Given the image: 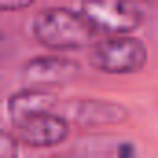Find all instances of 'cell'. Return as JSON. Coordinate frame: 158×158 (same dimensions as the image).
Instances as JSON below:
<instances>
[{"instance_id": "1", "label": "cell", "mask_w": 158, "mask_h": 158, "mask_svg": "<svg viewBox=\"0 0 158 158\" xmlns=\"http://www.w3.org/2000/svg\"><path fill=\"white\" fill-rule=\"evenodd\" d=\"M30 37L37 40L44 52H81L96 40V30L81 15V7H40L30 19Z\"/></svg>"}, {"instance_id": "2", "label": "cell", "mask_w": 158, "mask_h": 158, "mask_svg": "<svg viewBox=\"0 0 158 158\" xmlns=\"http://www.w3.org/2000/svg\"><path fill=\"white\" fill-rule=\"evenodd\" d=\"M88 63L99 74L132 77L147 66V44L136 33H96V40L88 44Z\"/></svg>"}, {"instance_id": "3", "label": "cell", "mask_w": 158, "mask_h": 158, "mask_svg": "<svg viewBox=\"0 0 158 158\" xmlns=\"http://www.w3.org/2000/svg\"><path fill=\"white\" fill-rule=\"evenodd\" d=\"M59 110L74 129H85V132H107L129 121V107L118 99H103V96H74Z\"/></svg>"}, {"instance_id": "4", "label": "cell", "mask_w": 158, "mask_h": 158, "mask_svg": "<svg viewBox=\"0 0 158 158\" xmlns=\"http://www.w3.org/2000/svg\"><path fill=\"white\" fill-rule=\"evenodd\" d=\"M7 129H11V132L19 136V143H22V147H30V151L63 147V143L70 140V132H74V125L63 118V110H55V107L37 110V114L15 121V125H7Z\"/></svg>"}, {"instance_id": "5", "label": "cell", "mask_w": 158, "mask_h": 158, "mask_svg": "<svg viewBox=\"0 0 158 158\" xmlns=\"http://www.w3.org/2000/svg\"><path fill=\"white\" fill-rule=\"evenodd\" d=\"M81 15L96 33H136L143 26L140 0H81Z\"/></svg>"}, {"instance_id": "6", "label": "cell", "mask_w": 158, "mask_h": 158, "mask_svg": "<svg viewBox=\"0 0 158 158\" xmlns=\"http://www.w3.org/2000/svg\"><path fill=\"white\" fill-rule=\"evenodd\" d=\"M74 74H77V63L70 59V52H44V55H33V59H26L22 70H19L22 85L48 88V92L63 88Z\"/></svg>"}, {"instance_id": "7", "label": "cell", "mask_w": 158, "mask_h": 158, "mask_svg": "<svg viewBox=\"0 0 158 158\" xmlns=\"http://www.w3.org/2000/svg\"><path fill=\"white\" fill-rule=\"evenodd\" d=\"M52 103H55V99H52L48 88L22 85V88H15V92L4 99V118H7V125H15V121L30 118V114H37V110H48Z\"/></svg>"}, {"instance_id": "8", "label": "cell", "mask_w": 158, "mask_h": 158, "mask_svg": "<svg viewBox=\"0 0 158 158\" xmlns=\"http://www.w3.org/2000/svg\"><path fill=\"white\" fill-rule=\"evenodd\" d=\"M74 155H88V158H96V155H110V158H132V155H140V143H132V140H121V136H110V129L107 132H92L88 140H81L77 147H74Z\"/></svg>"}, {"instance_id": "9", "label": "cell", "mask_w": 158, "mask_h": 158, "mask_svg": "<svg viewBox=\"0 0 158 158\" xmlns=\"http://www.w3.org/2000/svg\"><path fill=\"white\" fill-rule=\"evenodd\" d=\"M26 147L19 143V136L11 132V129H0V158H15V155H22Z\"/></svg>"}, {"instance_id": "10", "label": "cell", "mask_w": 158, "mask_h": 158, "mask_svg": "<svg viewBox=\"0 0 158 158\" xmlns=\"http://www.w3.org/2000/svg\"><path fill=\"white\" fill-rule=\"evenodd\" d=\"M37 0H0V11H26V7H33Z\"/></svg>"}, {"instance_id": "11", "label": "cell", "mask_w": 158, "mask_h": 158, "mask_svg": "<svg viewBox=\"0 0 158 158\" xmlns=\"http://www.w3.org/2000/svg\"><path fill=\"white\" fill-rule=\"evenodd\" d=\"M7 55H11V37L0 30V63H7Z\"/></svg>"}]
</instances>
